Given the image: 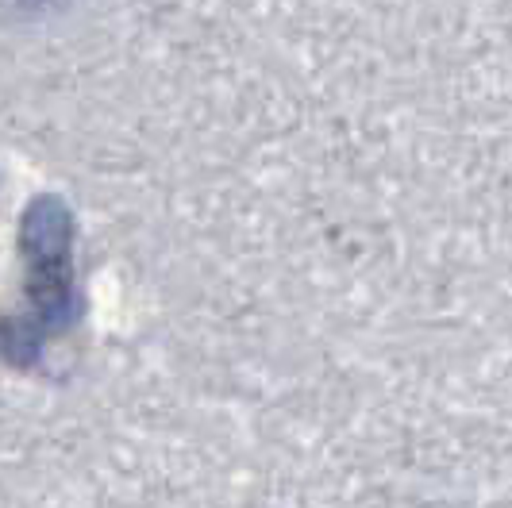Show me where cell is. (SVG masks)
<instances>
[{
	"label": "cell",
	"instance_id": "cell-1",
	"mask_svg": "<svg viewBox=\"0 0 512 508\" xmlns=\"http://www.w3.org/2000/svg\"><path fill=\"white\" fill-rule=\"evenodd\" d=\"M20 243L27 258V293L35 316L24 320V335L4 339V351L27 343L24 366L39 358V343L47 339L43 331H62L77 320V293L70 274V254H74V216L62 197H35L24 208Z\"/></svg>",
	"mask_w": 512,
	"mask_h": 508
},
{
	"label": "cell",
	"instance_id": "cell-2",
	"mask_svg": "<svg viewBox=\"0 0 512 508\" xmlns=\"http://www.w3.org/2000/svg\"><path fill=\"white\" fill-rule=\"evenodd\" d=\"M62 8H66V0H8V12L20 20H43V16L62 12Z\"/></svg>",
	"mask_w": 512,
	"mask_h": 508
}]
</instances>
